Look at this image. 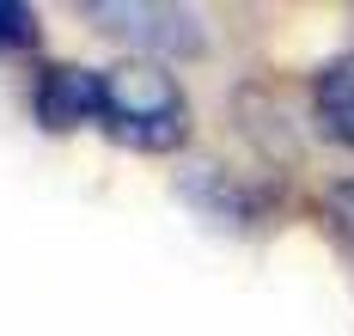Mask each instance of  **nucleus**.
Listing matches in <instances>:
<instances>
[{
	"mask_svg": "<svg viewBox=\"0 0 354 336\" xmlns=\"http://www.w3.org/2000/svg\"><path fill=\"white\" fill-rule=\"evenodd\" d=\"M98 122H104L110 141H122V147H135V153H171L189 135V98H183V86L165 68L122 62V68H104Z\"/></svg>",
	"mask_w": 354,
	"mask_h": 336,
	"instance_id": "1",
	"label": "nucleus"
},
{
	"mask_svg": "<svg viewBox=\"0 0 354 336\" xmlns=\"http://www.w3.org/2000/svg\"><path fill=\"white\" fill-rule=\"evenodd\" d=\"M80 19L98 25L104 37L129 43V49H147V55H177V62H189V55L208 49L202 12L171 6V0H86Z\"/></svg>",
	"mask_w": 354,
	"mask_h": 336,
	"instance_id": "2",
	"label": "nucleus"
},
{
	"mask_svg": "<svg viewBox=\"0 0 354 336\" xmlns=\"http://www.w3.org/2000/svg\"><path fill=\"white\" fill-rule=\"evenodd\" d=\"M98 104H104V68H43L31 86V111L49 135H68L80 122H98Z\"/></svg>",
	"mask_w": 354,
	"mask_h": 336,
	"instance_id": "3",
	"label": "nucleus"
},
{
	"mask_svg": "<svg viewBox=\"0 0 354 336\" xmlns=\"http://www.w3.org/2000/svg\"><path fill=\"white\" fill-rule=\"evenodd\" d=\"M312 111H318L330 141L354 147V49L330 55L318 74H312Z\"/></svg>",
	"mask_w": 354,
	"mask_h": 336,
	"instance_id": "4",
	"label": "nucleus"
},
{
	"mask_svg": "<svg viewBox=\"0 0 354 336\" xmlns=\"http://www.w3.org/2000/svg\"><path fill=\"white\" fill-rule=\"evenodd\" d=\"M183 196L208 202L214 214H226V221H250V214H257V196H250V189H239V184H226L214 165H196V178L183 184Z\"/></svg>",
	"mask_w": 354,
	"mask_h": 336,
	"instance_id": "5",
	"label": "nucleus"
},
{
	"mask_svg": "<svg viewBox=\"0 0 354 336\" xmlns=\"http://www.w3.org/2000/svg\"><path fill=\"white\" fill-rule=\"evenodd\" d=\"M12 49H37V6L25 0H0V55Z\"/></svg>",
	"mask_w": 354,
	"mask_h": 336,
	"instance_id": "6",
	"label": "nucleus"
},
{
	"mask_svg": "<svg viewBox=\"0 0 354 336\" xmlns=\"http://www.w3.org/2000/svg\"><path fill=\"white\" fill-rule=\"evenodd\" d=\"M330 226H336V239L354 251V178H342V184L330 189Z\"/></svg>",
	"mask_w": 354,
	"mask_h": 336,
	"instance_id": "7",
	"label": "nucleus"
}]
</instances>
